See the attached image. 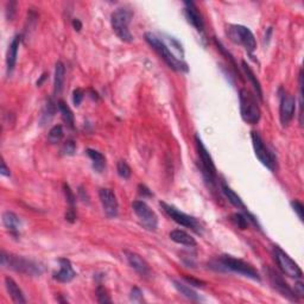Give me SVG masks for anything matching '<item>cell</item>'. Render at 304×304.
Listing matches in <instances>:
<instances>
[{
  "mask_svg": "<svg viewBox=\"0 0 304 304\" xmlns=\"http://www.w3.org/2000/svg\"><path fill=\"white\" fill-rule=\"evenodd\" d=\"M240 114L243 120L248 125H257L261 118V111L257 103L256 96L246 88L239 91Z\"/></svg>",
  "mask_w": 304,
  "mask_h": 304,
  "instance_id": "cell-3",
  "label": "cell"
},
{
  "mask_svg": "<svg viewBox=\"0 0 304 304\" xmlns=\"http://www.w3.org/2000/svg\"><path fill=\"white\" fill-rule=\"evenodd\" d=\"M84 96V91L83 89H81V88H76L73 91V103L75 106H80L81 103H82Z\"/></svg>",
  "mask_w": 304,
  "mask_h": 304,
  "instance_id": "cell-35",
  "label": "cell"
},
{
  "mask_svg": "<svg viewBox=\"0 0 304 304\" xmlns=\"http://www.w3.org/2000/svg\"><path fill=\"white\" fill-rule=\"evenodd\" d=\"M63 191L65 195V198H67L68 205H69V209L68 211H75V204H76V197H75L73 190H71L69 185L67 183L63 184Z\"/></svg>",
  "mask_w": 304,
  "mask_h": 304,
  "instance_id": "cell-30",
  "label": "cell"
},
{
  "mask_svg": "<svg viewBox=\"0 0 304 304\" xmlns=\"http://www.w3.org/2000/svg\"><path fill=\"white\" fill-rule=\"evenodd\" d=\"M243 68H244L245 74H246L247 78H248V80H250L251 84H252V86H253V89H254V91H256L257 96L259 97V99L261 100V99H263V90H261L260 82H259V81H258V78H257L256 75H254L252 69H251V68L248 67V65L246 64V62H243Z\"/></svg>",
  "mask_w": 304,
  "mask_h": 304,
  "instance_id": "cell-27",
  "label": "cell"
},
{
  "mask_svg": "<svg viewBox=\"0 0 304 304\" xmlns=\"http://www.w3.org/2000/svg\"><path fill=\"white\" fill-rule=\"evenodd\" d=\"M172 283H174V286L177 289V291L181 293V295L187 297L188 299L192 300V302H198V300H201L200 296H198L197 293H196V291H194L190 286H188L187 284L179 282V280H176V279L172 280Z\"/></svg>",
  "mask_w": 304,
  "mask_h": 304,
  "instance_id": "cell-25",
  "label": "cell"
},
{
  "mask_svg": "<svg viewBox=\"0 0 304 304\" xmlns=\"http://www.w3.org/2000/svg\"><path fill=\"white\" fill-rule=\"evenodd\" d=\"M86 153L93 162V169L96 172H103L104 169L106 168V158H105L103 153L93 149H87Z\"/></svg>",
  "mask_w": 304,
  "mask_h": 304,
  "instance_id": "cell-24",
  "label": "cell"
},
{
  "mask_svg": "<svg viewBox=\"0 0 304 304\" xmlns=\"http://www.w3.org/2000/svg\"><path fill=\"white\" fill-rule=\"evenodd\" d=\"M73 26H74V29L76 31H80L81 29H82V24H81V22L78 21V19H74V21H73Z\"/></svg>",
  "mask_w": 304,
  "mask_h": 304,
  "instance_id": "cell-42",
  "label": "cell"
},
{
  "mask_svg": "<svg viewBox=\"0 0 304 304\" xmlns=\"http://www.w3.org/2000/svg\"><path fill=\"white\" fill-rule=\"evenodd\" d=\"M220 185H221V190H222V192H224V195L226 196V197L228 198V201H230L231 204L233 205L235 208L241 209V211H243V212H248L247 209H246V207H245L243 200H241V198H240V196L238 195L237 192H235L233 190V189H232L230 187V185L227 184L226 182L221 181V184Z\"/></svg>",
  "mask_w": 304,
  "mask_h": 304,
  "instance_id": "cell-20",
  "label": "cell"
},
{
  "mask_svg": "<svg viewBox=\"0 0 304 304\" xmlns=\"http://www.w3.org/2000/svg\"><path fill=\"white\" fill-rule=\"evenodd\" d=\"M184 13L185 18L188 19V22L194 26V28L198 32H202L205 29V23L202 19L201 13L198 12L197 8L192 2H185L184 3Z\"/></svg>",
  "mask_w": 304,
  "mask_h": 304,
  "instance_id": "cell-16",
  "label": "cell"
},
{
  "mask_svg": "<svg viewBox=\"0 0 304 304\" xmlns=\"http://www.w3.org/2000/svg\"><path fill=\"white\" fill-rule=\"evenodd\" d=\"M291 207L293 211H295V213L297 214V217L300 221H303V213H304V207L302 205V202H299L298 200H293L291 201Z\"/></svg>",
  "mask_w": 304,
  "mask_h": 304,
  "instance_id": "cell-34",
  "label": "cell"
},
{
  "mask_svg": "<svg viewBox=\"0 0 304 304\" xmlns=\"http://www.w3.org/2000/svg\"><path fill=\"white\" fill-rule=\"evenodd\" d=\"M220 263L221 265L225 267V269L233 271V272L240 273L245 277H248V278L254 279V280H260V276L258 273V271L254 269L253 266H251L250 264H247L246 261L238 259V258H234L232 256H225L220 257Z\"/></svg>",
  "mask_w": 304,
  "mask_h": 304,
  "instance_id": "cell-7",
  "label": "cell"
},
{
  "mask_svg": "<svg viewBox=\"0 0 304 304\" xmlns=\"http://www.w3.org/2000/svg\"><path fill=\"white\" fill-rule=\"evenodd\" d=\"M16 4L15 2H10L8 3V5H6V18L9 19V21H12L13 17H15L16 15Z\"/></svg>",
  "mask_w": 304,
  "mask_h": 304,
  "instance_id": "cell-37",
  "label": "cell"
},
{
  "mask_svg": "<svg viewBox=\"0 0 304 304\" xmlns=\"http://www.w3.org/2000/svg\"><path fill=\"white\" fill-rule=\"evenodd\" d=\"M251 139H252L254 153H256L259 162L271 171H274V169H276V158H274L273 153L270 151V149L266 146L265 142L261 138L259 133L252 131L251 132Z\"/></svg>",
  "mask_w": 304,
  "mask_h": 304,
  "instance_id": "cell-9",
  "label": "cell"
},
{
  "mask_svg": "<svg viewBox=\"0 0 304 304\" xmlns=\"http://www.w3.org/2000/svg\"><path fill=\"white\" fill-rule=\"evenodd\" d=\"M3 225H4L6 230H9L13 234H18L22 228V221L21 218L13 212H4L3 213Z\"/></svg>",
  "mask_w": 304,
  "mask_h": 304,
  "instance_id": "cell-19",
  "label": "cell"
},
{
  "mask_svg": "<svg viewBox=\"0 0 304 304\" xmlns=\"http://www.w3.org/2000/svg\"><path fill=\"white\" fill-rule=\"evenodd\" d=\"M273 258L276 260V264L278 265L279 270L285 274V276L290 277V278L300 279L303 276L302 270L297 264L290 258L287 254L284 252L282 248L278 246L273 247Z\"/></svg>",
  "mask_w": 304,
  "mask_h": 304,
  "instance_id": "cell-6",
  "label": "cell"
},
{
  "mask_svg": "<svg viewBox=\"0 0 304 304\" xmlns=\"http://www.w3.org/2000/svg\"><path fill=\"white\" fill-rule=\"evenodd\" d=\"M296 112V99L287 91H282L279 104V119L280 124L285 127L292 122Z\"/></svg>",
  "mask_w": 304,
  "mask_h": 304,
  "instance_id": "cell-13",
  "label": "cell"
},
{
  "mask_svg": "<svg viewBox=\"0 0 304 304\" xmlns=\"http://www.w3.org/2000/svg\"><path fill=\"white\" fill-rule=\"evenodd\" d=\"M195 145L198 157H200L202 172H204L205 178L214 184L215 181H217V168H215L214 161L212 158L211 153L208 152L207 148L205 146L204 142H202V139L198 137V135L195 136Z\"/></svg>",
  "mask_w": 304,
  "mask_h": 304,
  "instance_id": "cell-8",
  "label": "cell"
},
{
  "mask_svg": "<svg viewBox=\"0 0 304 304\" xmlns=\"http://www.w3.org/2000/svg\"><path fill=\"white\" fill-rule=\"evenodd\" d=\"M132 16V11L125 8L117 9L111 16V25H112L114 34L118 36L120 41L125 42V43H131L133 41V36L129 29Z\"/></svg>",
  "mask_w": 304,
  "mask_h": 304,
  "instance_id": "cell-4",
  "label": "cell"
},
{
  "mask_svg": "<svg viewBox=\"0 0 304 304\" xmlns=\"http://www.w3.org/2000/svg\"><path fill=\"white\" fill-rule=\"evenodd\" d=\"M45 77H47V74H43V75H42L41 80H39V81H37V86H41V84H42V82H43V81L45 80Z\"/></svg>",
  "mask_w": 304,
  "mask_h": 304,
  "instance_id": "cell-43",
  "label": "cell"
},
{
  "mask_svg": "<svg viewBox=\"0 0 304 304\" xmlns=\"http://www.w3.org/2000/svg\"><path fill=\"white\" fill-rule=\"evenodd\" d=\"M5 287L8 290L10 297L15 303H26V299L21 287L18 286V284L13 280L11 277H6L5 278Z\"/></svg>",
  "mask_w": 304,
  "mask_h": 304,
  "instance_id": "cell-21",
  "label": "cell"
},
{
  "mask_svg": "<svg viewBox=\"0 0 304 304\" xmlns=\"http://www.w3.org/2000/svg\"><path fill=\"white\" fill-rule=\"evenodd\" d=\"M0 174L3 176H11V172H10V169L6 166V163L4 159L2 161V166H0Z\"/></svg>",
  "mask_w": 304,
  "mask_h": 304,
  "instance_id": "cell-41",
  "label": "cell"
},
{
  "mask_svg": "<svg viewBox=\"0 0 304 304\" xmlns=\"http://www.w3.org/2000/svg\"><path fill=\"white\" fill-rule=\"evenodd\" d=\"M58 263H60V271L54 273V279L60 283H70L76 277V272L71 266V263L65 258H61Z\"/></svg>",
  "mask_w": 304,
  "mask_h": 304,
  "instance_id": "cell-17",
  "label": "cell"
},
{
  "mask_svg": "<svg viewBox=\"0 0 304 304\" xmlns=\"http://www.w3.org/2000/svg\"><path fill=\"white\" fill-rule=\"evenodd\" d=\"M145 41L148 42V44L155 50L158 56L169 65V68H171L172 70L176 71H188V65L183 60H179L178 57H176L172 54L168 44L158 36L152 34V32H146L145 34Z\"/></svg>",
  "mask_w": 304,
  "mask_h": 304,
  "instance_id": "cell-2",
  "label": "cell"
},
{
  "mask_svg": "<svg viewBox=\"0 0 304 304\" xmlns=\"http://www.w3.org/2000/svg\"><path fill=\"white\" fill-rule=\"evenodd\" d=\"M293 292H295V295L298 297V298H303L304 297V285L302 282H297L295 284V287H293Z\"/></svg>",
  "mask_w": 304,
  "mask_h": 304,
  "instance_id": "cell-38",
  "label": "cell"
},
{
  "mask_svg": "<svg viewBox=\"0 0 304 304\" xmlns=\"http://www.w3.org/2000/svg\"><path fill=\"white\" fill-rule=\"evenodd\" d=\"M2 265L8 267L10 270L16 271V272L31 277H38L44 272L43 265L37 263V261L21 256H15V254L11 253H6L5 251L2 252Z\"/></svg>",
  "mask_w": 304,
  "mask_h": 304,
  "instance_id": "cell-1",
  "label": "cell"
},
{
  "mask_svg": "<svg viewBox=\"0 0 304 304\" xmlns=\"http://www.w3.org/2000/svg\"><path fill=\"white\" fill-rule=\"evenodd\" d=\"M184 279L187 280V282L189 284H190V285H194V286H197V287L205 285V282H202V280L192 278V277H184Z\"/></svg>",
  "mask_w": 304,
  "mask_h": 304,
  "instance_id": "cell-39",
  "label": "cell"
},
{
  "mask_svg": "<svg viewBox=\"0 0 304 304\" xmlns=\"http://www.w3.org/2000/svg\"><path fill=\"white\" fill-rule=\"evenodd\" d=\"M131 300L133 302H143V291L139 289V287L133 286L132 290H131Z\"/></svg>",
  "mask_w": 304,
  "mask_h": 304,
  "instance_id": "cell-36",
  "label": "cell"
},
{
  "mask_svg": "<svg viewBox=\"0 0 304 304\" xmlns=\"http://www.w3.org/2000/svg\"><path fill=\"white\" fill-rule=\"evenodd\" d=\"M100 202L103 205L104 212L107 218H116L118 215V209H119V205H118L117 196L111 189H100L99 191Z\"/></svg>",
  "mask_w": 304,
  "mask_h": 304,
  "instance_id": "cell-14",
  "label": "cell"
},
{
  "mask_svg": "<svg viewBox=\"0 0 304 304\" xmlns=\"http://www.w3.org/2000/svg\"><path fill=\"white\" fill-rule=\"evenodd\" d=\"M161 207L163 208V211H164L165 213L176 222V224L181 225V226H183V227L191 228V230H194L195 232H197V233H200V230H198V228H200V225H198V222L195 218L183 213V212H181L179 209L174 207V206L165 204V202H161Z\"/></svg>",
  "mask_w": 304,
  "mask_h": 304,
  "instance_id": "cell-12",
  "label": "cell"
},
{
  "mask_svg": "<svg viewBox=\"0 0 304 304\" xmlns=\"http://www.w3.org/2000/svg\"><path fill=\"white\" fill-rule=\"evenodd\" d=\"M64 76H65V67L62 62H57L55 65V77H54V93L55 95L61 94L62 89H63L64 83Z\"/></svg>",
  "mask_w": 304,
  "mask_h": 304,
  "instance_id": "cell-23",
  "label": "cell"
},
{
  "mask_svg": "<svg viewBox=\"0 0 304 304\" xmlns=\"http://www.w3.org/2000/svg\"><path fill=\"white\" fill-rule=\"evenodd\" d=\"M124 253H125L126 259L129 261L130 266L132 267V269L135 270L140 277H143V278H149V277L151 276V270H150L149 264L146 263L139 254L131 252V251H125Z\"/></svg>",
  "mask_w": 304,
  "mask_h": 304,
  "instance_id": "cell-15",
  "label": "cell"
},
{
  "mask_svg": "<svg viewBox=\"0 0 304 304\" xmlns=\"http://www.w3.org/2000/svg\"><path fill=\"white\" fill-rule=\"evenodd\" d=\"M265 272L267 278H269L271 286H272L276 291H278L280 295L285 297V298L289 300H291V302H298V297L295 295V292H293V290L290 287L289 284L285 282V279H284L276 270H273L272 267L270 266H266Z\"/></svg>",
  "mask_w": 304,
  "mask_h": 304,
  "instance_id": "cell-11",
  "label": "cell"
},
{
  "mask_svg": "<svg viewBox=\"0 0 304 304\" xmlns=\"http://www.w3.org/2000/svg\"><path fill=\"white\" fill-rule=\"evenodd\" d=\"M170 239H171L174 243L179 244V245H184V246H196V240L191 237L190 234L187 233V232L182 231V230H175L171 231L169 234Z\"/></svg>",
  "mask_w": 304,
  "mask_h": 304,
  "instance_id": "cell-22",
  "label": "cell"
},
{
  "mask_svg": "<svg viewBox=\"0 0 304 304\" xmlns=\"http://www.w3.org/2000/svg\"><path fill=\"white\" fill-rule=\"evenodd\" d=\"M61 151L65 156H73L75 151H76V144H75L74 140H67L62 146Z\"/></svg>",
  "mask_w": 304,
  "mask_h": 304,
  "instance_id": "cell-33",
  "label": "cell"
},
{
  "mask_svg": "<svg viewBox=\"0 0 304 304\" xmlns=\"http://www.w3.org/2000/svg\"><path fill=\"white\" fill-rule=\"evenodd\" d=\"M21 36H16L15 38L12 39L11 44L9 45L8 52H6V71L10 75L15 69L16 67V62H17V56H18V49H19V44H21Z\"/></svg>",
  "mask_w": 304,
  "mask_h": 304,
  "instance_id": "cell-18",
  "label": "cell"
},
{
  "mask_svg": "<svg viewBox=\"0 0 304 304\" xmlns=\"http://www.w3.org/2000/svg\"><path fill=\"white\" fill-rule=\"evenodd\" d=\"M139 194L143 196V197H145V196H148V197H151L152 192L150 191L149 188H146L144 184H139Z\"/></svg>",
  "mask_w": 304,
  "mask_h": 304,
  "instance_id": "cell-40",
  "label": "cell"
},
{
  "mask_svg": "<svg viewBox=\"0 0 304 304\" xmlns=\"http://www.w3.org/2000/svg\"><path fill=\"white\" fill-rule=\"evenodd\" d=\"M117 170H118V174L122 178H129L131 176V168L129 166V164L125 161H119L118 162L117 165Z\"/></svg>",
  "mask_w": 304,
  "mask_h": 304,
  "instance_id": "cell-31",
  "label": "cell"
},
{
  "mask_svg": "<svg viewBox=\"0 0 304 304\" xmlns=\"http://www.w3.org/2000/svg\"><path fill=\"white\" fill-rule=\"evenodd\" d=\"M63 135H64L63 127L61 125L54 126L50 131H49V136H48L49 143L56 144L58 142H61L62 138H63Z\"/></svg>",
  "mask_w": 304,
  "mask_h": 304,
  "instance_id": "cell-29",
  "label": "cell"
},
{
  "mask_svg": "<svg viewBox=\"0 0 304 304\" xmlns=\"http://www.w3.org/2000/svg\"><path fill=\"white\" fill-rule=\"evenodd\" d=\"M228 36L234 43L243 45L248 54H252L257 49L256 37H254L253 32L246 26L237 24L231 25L228 29Z\"/></svg>",
  "mask_w": 304,
  "mask_h": 304,
  "instance_id": "cell-5",
  "label": "cell"
},
{
  "mask_svg": "<svg viewBox=\"0 0 304 304\" xmlns=\"http://www.w3.org/2000/svg\"><path fill=\"white\" fill-rule=\"evenodd\" d=\"M55 113H56V106L55 104L52 103L51 99H49L45 104L43 112H42V117H41V124L42 125H47L51 122V119L54 118Z\"/></svg>",
  "mask_w": 304,
  "mask_h": 304,
  "instance_id": "cell-28",
  "label": "cell"
},
{
  "mask_svg": "<svg viewBox=\"0 0 304 304\" xmlns=\"http://www.w3.org/2000/svg\"><path fill=\"white\" fill-rule=\"evenodd\" d=\"M57 109H58V111H60L63 122L67 124L70 129H74V114H73V112H71L70 107L68 106L64 101L60 100L57 103Z\"/></svg>",
  "mask_w": 304,
  "mask_h": 304,
  "instance_id": "cell-26",
  "label": "cell"
},
{
  "mask_svg": "<svg viewBox=\"0 0 304 304\" xmlns=\"http://www.w3.org/2000/svg\"><path fill=\"white\" fill-rule=\"evenodd\" d=\"M96 297H97V302H99V303H111V302H112V299H111V297L109 295V292H107V290L101 285L96 287Z\"/></svg>",
  "mask_w": 304,
  "mask_h": 304,
  "instance_id": "cell-32",
  "label": "cell"
},
{
  "mask_svg": "<svg viewBox=\"0 0 304 304\" xmlns=\"http://www.w3.org/2000/svg\"><path fill=\"white\" fill-rule=\"evenodd\" d=\"M132 209L139 219L140 224L143 225L146 230L149 231H156L158 227V218L155 212L150 208L148 204L144 201H135L132 204Z\"/></svg>",
  "mask_w": 304,
  "mask_h": 304,
  "instance_id": "cell-10",
  "label": "cell"
}]
</instances>
